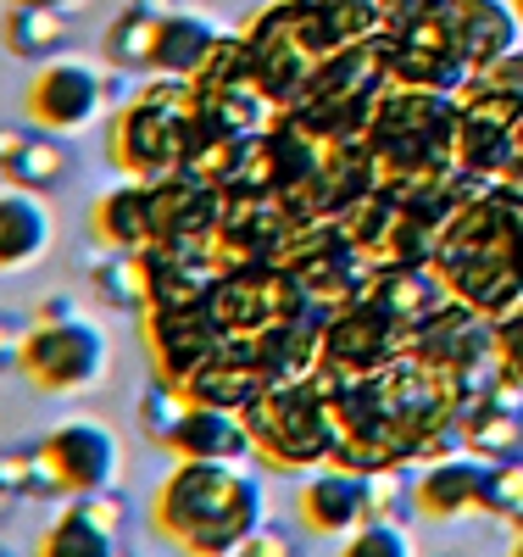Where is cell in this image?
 Wrapping results in <instances>:
<instances>
[{
    "instance_id": "obj_22",
    "label": "cell",
    "mask_w": 523,
    "mask_h": 557,
    "mask_svg": "<svg viewBox=\"0 0 523 557\" xmlns=\"http://www.w3.org/2000/svg\"><path fill=\"white\" fill-rule=\"evenodd\" d=\"M184 407H189V401H178L173 391L157 385V391H146V412H139V424H146V435L162 446V441L173 435V424H178V412H184Z\"/></svg>"
},
{
    "instance_id": "obj_29",
    "label": "cell",
    "mask_w": 523,
    "mask_h": 557,
    "mask_svg": "<svg viewBox=\"0 0 523 557\" xmlns=\"http://www.w3.org/2000/svg\"><path fill=\"white\" fill-rule=\"evenodd\" d=\"M512 190H523V178H512Z\"/></svg>"
},
{
    "instance_id": "obj_23",
    "label": "cell",
    "mask_w": 523,
    "mask_h": 557,
    "mask_svg": "<svg viewBox=\"0 0 523 557\" xmlns=\"http://www.w3.org/2000/svg\"><path fill=\"white\" fill-rule=\"evenodd\" d=\"M373 12H385L396 28H412V23H423V17H440L446 0H373Z\"/></svg>"
},
{
    "instance_id": "obj_14",
    "label": "cell",
    "mask_w": 523,
    "mask_h": 557,
    "mask_svg": "<svg viewBox=\"0 0 523 557\" xmlns=\"http://www.w3.org/2000/svg\"><path fill=\"white\" fill-rule=\"evenodd\" d=\"M0 39H7V51L17 62L39 67V62L73 51L78 23L67 17V7H7V17H0Z\"/></svg>"
},
{
    "instance_id": "obj_26",
    "label": "cell",
    "mask_w": 523,
    "mask_h": 557,
    "mask_svg": "<svg viewBox=\"0 0 523 557\" xmlns=\"http://www.w3.org/2000/svg\"><path fill=\"white\" fill-rule=\"evenodd\" d=\"M512 178H523V112L512 117V162H507L501 184H512Z\"/></svg>"
},
{
    "instance_id": "obj_11",
    "label": "cell",
    "mask_w": 523,
    "mask_h": 557,
    "mask_svg": "<svg viewBox=\"0 0 523 557\" xmlns=\"http://www.w3.org/2000/svg\"><path fill=\"white\" fill-rule=\"evenodd\" d=\"M73 173H78V157H73V146H67V134L34 128V123H28V134L12 146V157L0 162V178L17 184V190H34V196L67 190Z\"/></svg>"
},
{
    "instance_id": "obj_2",
    "label": "cell",
    "mask_w": 523,
    "mask_h": 557,
    "mask_svg": "<svg viewBox=\"0 0 523 557\" xmlns=\"http://www.w3.org/2000/svg\"><path fill=\"white\" fill-rule=\"evenodd\" d=\"M440 273L462 307L507 312L523 301V190L501 184L490 196H473L435 240Z\"/></svg>"
},
{
    "instance_id": "obj_24",
    "label": "cell",
    "mask_w": 523,
    "mask_h": 557,
    "mask_svg": "<svg viewBox=\"0 0 523 557\" xmlns=\"http://www.w3.org/2000/svg\"><path fill=\"white\" fill-rule=\"evenodd\" d=\"M480 78H490V84H501V89H512V96H523V51L512 45L507 57H496L490 67H473Z\"/></svg>"
},
{
    "instance_id": "obj_18",
    "label": "cell",
    "mask_w": 523,
    "mask_h": 557,
    "mask_svg": "<svg viewBox=\"0 0 523 557\" xmlns=\"http://www.w3.org/2000/svg\"><path fill=\"white\" fill-rule=\"evenodd\" d=\"M440 301V290L429 285V273H418L412 262L407 268H390L385 278H378V290H373V307H385L396 323H418V318H429Z\"/></svg>"
},
{
    "instance_id": "obj_13",
    "label": "cell",
    "mask_w": 523,
    "mask_h": 557,
    "mask_svg": "<svg viewBox=\"0 0 523 557\" xmlns=\"http://www.w3.org/2000/svg\"><path fill=\"white\" fill-rule=\"evenodd\" d=\"M173 457H223V462H246L251 451V430L234 418L228 407H184L173 435L162 441Z\"/></svg>"
},
{
    "instance_id": "obj_1",
    "label": "cell",
    "mask_w": 523,
    "mask_h": 557,
    "mask_svg": "<svg viewBox=\"0 0 523 557\" xmlns=\"http://www.w3.org/2000/svg\"><path fill=\"white\" fill-rule=\"evenodd\" d=\"M257 524H262V480L246 462L178 457L151 491V535L178 552L196 557L240 552Z\"/></svg>"
},
{
    "instance_id": "obj_15",
    "label": "cell",
    "mask_w": 523,
    "mask_h": 557,
    "mask_svg": "<svg viewBox=\"0 0 523 557\" xmlns=\"http://www.w3.org/2000/svg\"><path fill=\"white\" fill-rule=\"evenodd\" d=\"M457 441H462V451L485 457V462L523 451V412H518V401H507L496 391L480 396V401H468L462 418H457Z\"/></svg>"
},
{
    "instance_id": "obj_20",
    "label": "cell",
    "mask_w": 523,
    "mask_h": 557,
    "mask_svg": "<svg viewBox=\"0 0 523 557\" xmlns=\"http://www.w3.org/2000/svg\"><path fill=\"white\" fill-rule=\"evenodd\" d=\"M346 557H412V535L396 524V519H362L346 541H340Z\"/></svg>"
},
{
    "instance_id": "obj_12",
    "label": "cell",
    "mask_w": 523,
    "mask_h": 557,
    "mask_svg": "<svg viewBox=\"0 0 523 557\" xmlns=\"http://www.w3.org/2000/svg\"><path fill=\"white\" fill-rule=\"evenodd\" d=\"M157 235V207H151V190H134V184H117L101 201L89 207V240L112 251V257H134Z\"/></svg>"
},
{
    "instance_id": "obj_21",
    "label": "cell",
    "mask_w": 523,
    "mask_h": 557,
    "mask_svg": "<svg viewBox=\"0 0 523 557\" xmlns=\"http://www.w3.org/2000/svg\"><path fill=\"white\" fill-rule=\"evenodd\" d=\"M490 357H496V368H501V380H512V385L523 391V301H512V307L496 318Z\"/></svg>"
},
{
    "instance_id": "obj_10",
    "label": "cell",
    "mask_w": 523,
    "mask_h": 557,
    "mask_svg": "<svg viewBox=\"0 0 523 557\" xmlns=\"http://www.w3.org/2000/svg\"><path fill=\"white\" fill-rule=\"evenodd\" d=\"M446 34L457 45V57L468 67H490L496 57H507L518 45V17L507 0H446Z\"/></svg>"
},
{
    "instance_id": "obj_7",
    "label": "cell",
    "mask_w": 523,
    "mask_h": 557,
    "mask_svg": "<svg viewBox=\"0 0 523 557\" xmlns=\"http://www.w3.org/2000/svg\"><path fill=\"white\" fill-rule=\"evenodd\" d=\"M485 480H490V462L485 457H435L407 491L412 513L429 519V524H457L485 513Z\"/></svg>"
},
{
    "instance_id": "obj_3",
    "label": "cell",
    "mask_w": 523,
    "mask_h": 557,
    "mask_svg": "<svg viewBox=\"0 0 523 557\" xmlns=\"http://www.w3.org/2000/svg\"><path fill=\"white\" fill-rule=\"evenodd\" d=\"M117 469H123V446L101 418H67V424L45 430L34 446L0 457V480L12 491L57 496V502L117 485Z\"/></svg>"
},
{
    "instance_id": "obj_6",
    "label": "cell",
    "mask_w": 523,
    "mask_h": 557,
    "mask_svg": "<svg viewBox=\"0 0 523 557\" xmlns=\"http://www.w3.org/2000/svg\"><path fill=\"white\" fill-rule=\"evenodd\" d=\"M123 524H128V502L112 485L73 496L51 519V530L39 535V557H117Z\"/></svg>"
},
{
    "instance_id": "obj_8",
    "label": "cell",
    "mask_w": 523,
    "mask_h": 557,
    "mask_svg": "<svg viewBox=\"0 0 523 557\" xmlns=\"http://www.w3.org/2000/svg\"><path fill=\"white\" fill-rule=\"evenodd\" d=\"M368 519V474H346V469H323L296 491V524L312 541H346L357 524Z\"/></svg>"
},
{
    "instance_id": "obj_19",
    "label": "cell",
    "mask_w": 523,
    "mask_h": 557,
    "mask_svg": "<svg viewBox=\"0 0 523 557\" xmlns=\"http://www.w3.org/2000/svg\"><path fill=\"white\" fill-rule=\"evenodd\" d=\"M485 513L501 519V524L523 519V451L490 462V480H485Z\"/></svg>"
},
{
    "instance_id": "obj_16",
    "label": "cell",
    "mask_w": 523,
    "mask_h": 557,
    "mask_svg": "<svg viewBox=\"0 0 523 557\" xmlns=\"http://www.w3.org/2000/svg\"><path fill=\"white\" fill-rule=\"evenodd\" d=\"M212 23L196 12H162L157 23V51H151V73H196L212 57Z\"/></svg>"
},
{
    "instance_id": "obj_4",
    "label": "cell",
    "mask_w": 523,
    "mask_h": 557,
    "mask_svg": "<svg viewBox=\"0 0 523 557\" xmlns=\"http://www.w3.org/2000/svg\"><path fill=\"white\" fill-rule=\"evenodd\" d=\"M107 374H112V341L73 301H51V307H39L34 323H23L17 380L34 396L73 401L95 385H107Z\"/></svg>"
},
{
    "instance_id": "obj_27",
    "label": "cell",
    "mask_w": 523,
    "mask_h": 557,
    "mask_svg": "<svg viewBox=\"0 0 523 557\" xmlns=\"http://www.w3.org/2000/svg\"><path fill=\"white\" fill-rule=\"evenodd\" d=\"M7 7H67V12H73L78 0H7Z\"/></svg>"
},
{
    "instance_id": "obj_17",
    "label": "cell",
    "mask_w": 523,
    "mask_h": 557,
    "mask_svg": "<svg viewBox=\"0 0 523 557\" xmlns=\"http://www.w3.org/2000/svg\"><path fill=\"white\" fill-rule=\"evenodd\" d=\"M157 23H162V12H151V7H123V17L107 28V39H101V57L112 62V67H146L151 73V51H157Z\"/></svg>"
},
{
    "instance_id": "obj_25",
    "label": "cell",
    "mask_w": 523,
    "mask_h": 557,
    "mask_svg": "<svg viewBox=\"0 0 523 557\" xmlns=\"http://www.w3.org/2000/svg\"><path fill=\"white\" fill-rule=\"evenodd\" d=\"M17 346H23V318L0 312V374H17Z\"/></svg>"
},
{
    "instance_id": "obj_28",
    "label": "cell",
    "mask_w": 523,
    "mask_h": 557,
    "mask_svg": "<svg viewBox=\"0 0 523 557\" xmlns=\"http://www.w3.org/2000/svg\"><path fill=\"white\" fill-rule=\"evenodd\" d=\"M507 7H512V17H518V28H523V0H507Z\"/></svg>"
},
{
    "instance_id": "obj_5",
    "label": "cell",
    "mask_w": 523,
    "mask_h": 557,
    "mask_svg": "<svg viewBox=\"0 0 523 557\" xmlns=\"http://www.w3.org/2000/svg\"><path fill=\"white\" fill-rule=\"evenodd\" d=\"M107 107V78L95 73L89 62L78 57H51L28 73V89H23V117L34 128H51V134H84Z\"/></svg>"
},
{
    "instance_id": "obj_9",
    "label": "cell",
    "mask_w": 523,
    "mask_h": 557,
    "mask_svg": "<svg viewBox=\"0 0 523 557\" xmlns=\"http://www.w3.org/2000/svg\"><path fill=\"white\" fill-rule=\"evenodd\" d=\"M57 218L34 190H0V273H28L51 257Z\"/></svg>"
}]
</instances>
